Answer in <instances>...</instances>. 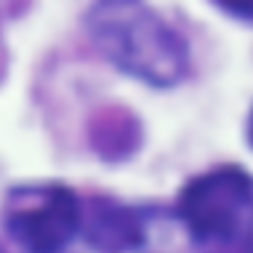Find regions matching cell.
Returning <instances> with one entry per match:
<instances>
[{
  "instance_id": "1",
  "label": "cell",
  "mask_w": 253,
  "mask_h": 253,
  "mask_svg": "<svg viewBox=\"0 0 253 253\" xmlns=\"http://www.w3.org/2000/svg\"><path fill=\"white\" fill-rule=\"evenodd\" d=\"M91 33L112 62L150 83H174L186 71L183 42L141 0H103L91 12Z\"/></svg>"
},
{
  "instance_id": "3",
  "label": "cell",
  "mask_w": 253,
  "mask_h": 253,
  "mask_svg": "<svg viewBox=\"0 0 253 253\" xmlns=\"http://www.w3.org/2000/svg\"><path fill=\"white\" fill-rule=\"evenodd\" d=\"M80 224V203L62 186L15 191L6 206L9 233L33 253H56Z\"/></svg>"
},
{
  "instance_id": "6",
  "label": "cell",
  "mask_w": 253,
  "mask_h": 253,
  "mask_svg": "<svg viewBox=\"0 0 253 253\" xmlns=\"http://www.w3.org/2000/svg\"><path fill=\"white\" fill-rule=\"evenodd\" d=\"M248 253H253V251H248Z\"/></svg>"
},
{
  "instance_id": "5",
  "label": "cell",
  "mask_w": 253,
  "mask_h": 253,
  "mask_svg": "<svg viewBox=\"0 0 253 253\" xmlns=\"http://www.w3.org/2000/svg\"><path fill=\"white\" fill-rule=\"evenodd\" d=\"M251 138H253V118H251Z\"/></svg>"
},
{
  "instance_id": "2",
  "label": "cell",
  "mask_w": 253,
  "mask_h": 253,
  "mask_svg": "<svg viewBox=\"0 0 253 253\" xmlns=\"http://www.w3.org/2000/svg\"><path fill=\"white\" fill-rule=\"evenodd\" d=\"M180 215L200 242H242L253 233V180L242 168H218L191 180Z\"/></svg>"
},
{
  "instance_id": "4",
  "label": "cell",
  "mask_w": 253,
  "mask_h": 253,
  "mask_svg": "<svg viewBox=\"0 0 253 253\" xmlns=\"http://www.w3.org/2000/svg\"><path fill=\"white\" fill-rule=\"evenodd\" d=\"M218 6H224L227 12L233 15H242V18H253V0H215Z\"/></svg>"
}]
</instances>
